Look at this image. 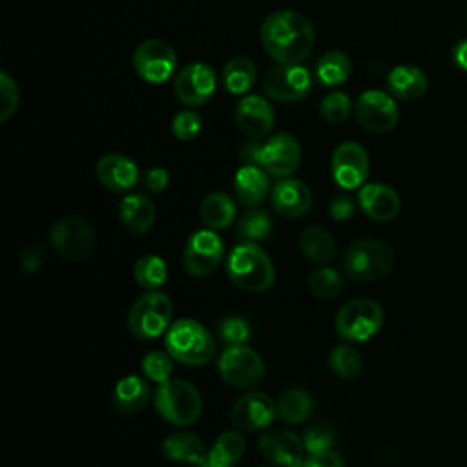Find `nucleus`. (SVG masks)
<instances>
[{"label":"nucleus","mask_w":467,"mask_h":467,"mask_svg":"<svg viewBox=\"0 0 467 467\" xmlns=\"http://www.w3.org/2000/svg\"><path fill=\"white\" fill-rule=\"evenodd\" d=\"M95 232L91 224L78 215H66L53 223L49 243L53 250L67 261H86L95 250Z\"/></svg>","instance_id":"obj_8"},{"label":"nucleus","mask_w":467,"mask_h":467,"mask_svg":"<svg viewBox=\"0 0 467 467\" xmlns=\"http://www.w3.org/2000/svg\"><path fill=\"white\" fill-rule=\"evenodd\" d=\"M259 452L277 467H299L303 463V438L285 429H272L259 436Z\"/></svg>","instance_id":"obj_16"},{"label":"nucleus","mask_w":467,"mask_h":467,"mask_svg":"<svg viewBox=\"0 0 467 467\" xmlns=\"http://www.w3.org/2000/svg\"><path fill=\"white\" fill-rule=\"evenodd\" d=\"M319 113L327 122L332 124H339L343 120H347L348 113H350V99L347 93L343 91H332L328 93L319 106Z\"/></svg>","instance_id":"obj_41"},{"label":"nucleus","mask_w":467,"mask_h":467,"mask_svg":"<svg viewBox=\"0 0 467 467\" xmlns=\"http://www.w3.org/2000/svg\"><path fill=\"white\" fill-rule=\"evenodd\" d=\"M230 416L239 431H259L274 421L277 403L265 392H248L234 403Z\"/></svg>","instance_id":"obj_17"},{"label":"nucleus","mask_w":467,"mask_h":467,"mask_svg":"<svg viewBox=\"0 0 467 467\" xmlns=\"http://www.w3.org/2000/svg\"><path fill=\"white\" fill-rule=\"evenodd\" d=\"M226 272L235 286L246 292H265L274 285L275 268L268 254L254 241H243L228 255Z\"/></svg>","instance_id":"obj_2"},{"label":"nucleus","mask_w":467,"mask_h":467,"mask_svg":"<svg viewBox=\"0 0 467 467\" xmlns=\"http://www.w3.org/2000/svg\"><path fill=\"white\" fill-rule=\"evenodd\" d=\"M368 175V155L359 142L345 140L332 153V177L345 188H361Z\"/></svg>","instance_id":"obj_15"},{"label":"nucleus","mask_w":467,"mask_h":467,"mask_svg":"<svg viewBox=\"0 0 467 467\" xmlns=\"http://www.w3.org/2000/svg\"><path fill=\"white\" fill-rule=\"evenodd\" d=\"M217 330H219V337L226 345H243L250 337V325H248V321L243 319L241 316H235V314L224 316L219 321Z\"/></svg>","instance_id":"obj_40"},{"label":"nucleus","mask_w":467,"mask_h":467,"mask_svg":"<svg viewBox=\"0 0 467 467\" xmlns=\"http://www.w3.org/2000/svg\"><path fill=\"white\" fill-rule=\"evenodd\" d=\"M387 86L394 97L401 100H416L427 91L429 78L423 69L403 64V66H396L389 73Z\"/></svg>","instance_id":"obj_26"},{"label":"nucleus","mask_w":467,"mask_h":467,"mask_svg":"<svg viewBox=\"0 0 467 467\" xmlns=\"http://www.w3.org/2000/svg\"><path fill=\"white\" fill-rule=\"evenodd\" d=\"M312 78L301 64H277L263 77V91L275 102H294L308 95Z\"/></svg>","instance_id":"obj_11"},{"label":"nucleus","mask_w":467,"mask_h":467,"mask_svg":"<svg viewBox=\"0 0 467 467\" xmlns=\"http://www.w3.org/2000/svg\"><path fill=\"white\" fill-rule=\"evenodd\" d=\"M44 255H46V254H44V248H42L40 243H29V244H26V246L20 250V254H18V261H20L22 270L27 272V274L36 272V270L42 266L44 259H46Z\"/></svg>","instance_id":"obj_44"},{"label":"nucleus","mask_w":467,"mask_h":467,"mask_svg":"<svg viewBox=\"0 0 467 467\" xmlns=\"http://www.w3.org/2000/svg\"><path fill=\"white\" fill-rule=\"evenodd\" d=\"M398 106L394 99L381 89L363 91L356 100V119L361 128L372 133H387L398 124Z\"/></svg>","instance_id":"obj_13"},{"label":"nucleus","mask_w":467,"mask_h":467,"mask_svg":"<svg viewBox=\"0 0 467 467\" xmlns=\"http://www.w3.org/2000/svg\"><path fill=\"white\" fill-rule=\"evenodd\" d=\"M234 122L243 135L261 139L274 128V109L266 99L259 95H246L235 106Z\"/></svg>","instance_id":"obj_19"},{"label":"nucleus","mask_w":467,"mask_h":467,"mask_svg":"<svg viewBox=\"0 0 467 467\" xmlns=\"http://www.w3.org/2000/svg\"><path fill=\"white\" fill-rule=\"evenodd\" d=\"M255 75V64L248 57H234L224 64L221 78L228 93L243 95L254 86Z\"/></svg>","instance_id":"obj_31"},{"label":"nucleus","mask_w":467,"mask_h":467,"mask_svg":"<svg viewBox=\"0 0 467 467\" xmlns=\"http://www.w3.org/2000/svg\"><path fill=\"white\" fill-rule=\"evenodd\" d=\"M299 467H345V460L339 452L328 449L310 454Z\"/></svg>","instance_id":"obj_45"},{"label":"nucleus","mask_w":467,"mask_h":467,"mask_svg":"<svg viewBox=\"0 0 467 467\" xmlns=\"http://www.w3.org/2000/svg\"><path fill=\"white\" fill-rule=\"evenodd\" d=\"M312 193L299 179H283L272 188V206L275 212L288 219H297L308 212Z\"/></svg>","instance_id":"obj_22"},{"label":"nucleus","mask_w":467,"mask_h":467,"mask_svg":"<svg viewBox=\"0 0 467 467\" xmlns=\"http://www.w3.org/2000/svg\"><path fill=\"white\" fill-rule=\"evenodd\" d=\"M334 441H336V431H334L332 425H328V423H325V421H319V423L310 425V427L305 431V434H303L305 449H306L310 454L332 449Z\"/></svg>","instance_id":"obj_39"},{"label":"nucleus","mask_w":467,"mask_h":467,"mask_svg":"<svg viewBox=\"0 0 467 467\" xmlns=\"http://www.w3.org/2000/svg\"><path fill=\"white\" fill-rule=\"evenodd\" d=\"M235 217V202L224 192H212L201 202V219L212 230L228 228Z\"/></svg>","instance_id":"obj_30"},{"label":"nucleus","mask_w":467,"mask_h":467,"mask_svg":"<svg viewBox=\"0 0 467 467\" xmlns=\"http://www.w3.org/2000/svg\"><path fill=\"white\" fill-rule=\"evenodd\" d=\"M99 182L109 192H126L139 179L137 164L122 153H106L95 166Z\"/></svg>","instance_id":"obj_20"},{"label":"nucleus","mask_w":467,"mask_h":467,"mask_svg":"<svg viewBox=\"0 0 467 467\" xmlns=\"http://www.w3.org/2000/svg\"><path fill=\"white\" fill-rule=\"evenodd\" d=\"M246 451L244 436L239 431H224L217 436L201 467H234Z\"/></svg>","instance_id":"obj_28"},{"label":"nucleus","mask_w":467,"mask_h":467,"mask_svg":"<svg viewBox=\"0 0 467 467\" xmlns=\"http://www.w3.org/2000/svg\"><path fill=\"white\" fill-rule=\"evenodd\" d=\"M217 86V75L212 66L204 62H192L184 66L173 82V93L184 106L206 104Z\"/></svg>","instance_id":"obj_14"},{"label":"nucleus","mask_w":467,"mask_h":467,"mask_svg":"<svg viewBox=\"0 0 467 467\" xmlns=\"http://www.w3.org/2000/svg\"><path fill=\"white\" fill-rule=\"evenodd\" d=\"M299 248H301V254L308 261L321 265V266L332 263L336 257V252H337L336 239L323 226L305 228L299 235Z\"/></svg>","instance_id":"obj_29"},{"label":"nucleus","mask_w":467,"mask_h":467,"mask_svg":"<svg viewBox=\"0 0 467 467\" xmlns=\"http://www.w3.org/2000/svg\"><path fill=\"white\" fill-rule=\"evenodd\" d=\"M20 100L16 82L5 73H0V120L5 122L16 109Z\"/></svg>","instance_id":"obj_43"},{"label":"nucleus","mask_w":467,"mask_h":467,"mask_svg":"<svg viewBox=\"0 0 467 467\" xmlns=\"http://www.w3.org/2000/svg\"><path fill=\"white\" fill-rule=\"evenodd\" d=\"M173 316V303L168 294L161 290H148L142 294L128 312V330L139 339H155L170 328Z\"/></svg>","instance_id":"obj_6"},{"label":"nucleus","mask_w":467,"mask_h":467,"mask_svg":"<svg viewBox=\"0 0 467 467\" xmlns=\"http://www.w3.org/2000/svg\"><path fill=\"white\" fill-rule=\"evenodd\" d=\"M345 286L343 275L330 268V266H319L308 275V288L317 299H334L341 294Z\"/></svg>","instance_id":"obj_35"},{"label":"nucleus","mask_w":467,"mask_h":467,"mask_svg":"<svg viewBox=\"0 0 467 467\" xmlns=\"http://www.w3.org/2000/svg\"><path fill=\"white\" fill-rule=\"evenodd\" d=\"M162 454L175 463L201 467L206 458L204 441L193 432H173L164 438Z\"/></svg>","instance_id":"obj_23"},{"label":"nucleus","mask_w":467,"mask_h":467,"mask_svg":"<svg viewBox=\"0 0 467 467\" xmlns=\"http://www.w3.org/2000/svg\"><path fill=\"white\" fill-rule=\"evenodd\" d=\"M312 398L303 389H286L277 398V416L285 423H301L312 410Z\"/></svg>","instance_id":"obj_32"},{"label":"nucleus","mask_w":467,"mask_h":467,"mask_svg":"<svg viewBox=\"0 0 467 467\" xmlns=\"http://www.w3.org/2000/svg\"><path fill=\"white\" fill-rule=\"evenodd\" d=\"M223 259V241L221 237L210 230L193 232L182 252V263L190 275L204 277L210 275Z\"/></svg>","instance_id":"obj_12"},{"label":"nucleus","mask_w":467,"mask_h":467,"mask_svg":"<svg viewBox=\"0 0 467 467\" xmlns=\"http://www.w3.org/2000/svg\"><path fill=\"white\" fill-rule=\"evenodd\" d=\"M155 409L171 425L188 427L195 423L202 410L199 390L184 379L170 378L155 389Z\"/></svg>","instance_id":"obj_5"},{"label":"nucleus","mask_w":467,"mask_h":467,"mask_svg":"<svg viewBox=\"0 0 467 467\" xmlns=\"http://www.w3.org/2000/svg\"><path fill=\"white\" fill-rule=\"evenodd\" d=\"M330 368L341 379H354L363 368L359 352L350 345H336L330 352Z\"/></svg>","instance_id":"obj_36"},{"label":"nucleus","mask_w":467,"mask_h":467,"mask_svg":"<svg viewBox=\"0 0 467 467\" xmlns=\"http://www.w3.org/2000/svg\"><path fill=\"white\" fill-rule=\"evenodd\" d=\"M133 277L139 286H142L146 290H157L161 285H164V281L168 277V268H166L164 259H161L155 254L142 255L135 263Z\"/></svg>","instance_id":"obj_34"},{"label":"nucleus","mask_w":467,"mask_h":467,"mask_svg":"<svg viewBox=\"0 0 467 467\" xmlns=\"http://www.w3.org/2000/svg\"><path fill=\"white\" fill-rule=\"evenodd\" d=\"M358 201L361 210L378 223H387L394 219L401 208L400 195L394 188L383 182H368L359 188Z\"/></svg>","instance_id":"obj_21"},{"label":"nucleus","mask_w":467,"mask_h":467,"mask_svg":"<svg viewBox=\"0 0 467 467\" xmlns=\"http://www.w3.org/2000/svg\"><path fill=\"white\" fill-rule=\"evenodd\" d=\"M168 182H170V175H168V171H166L164 168H161V166L150 168V170L146 171V175H144V186H146L148 192H151V193H161V192H164L166 186H168Z\"/></svg>","instance_id":"obj_46"},{"label":"nucleus","mask_w":467,"mask_h":467,"mask_svg":"<svg viewBox=\"0 0 467 467\" xmlns=\"http://www.w3.org/2000/svg\"><path fill=\"white\" fill-rule=\"evenodd\" d=\"M119 215L122 226L128 232L142 235L150 232L155 223V206L148 197L140 193H130L120 201Z\"/></svg>","instance_id":"obj_25"},{"label":"nucleus","mask_w":467,"mask_h":467,"mask_svg":"<svg viewBox=\"0 0 467 467\" xmlns=\"http://www.w3.org/2000/svg\"><path fill=\"white\" fill-rule=\"evenodd\" d=\"M221 378L235 389H250L263 381L265 363L246 345H228L219 358Z\"/></svg>","instance_id":"obj_9"},{"label":"nucleus","mask_w":467,"mask_h":467,"mask_svg":"<svg viewBox=\"0 0 467 467\" xmlns=\"http://www.w3.org/2000/svg\"><path fill=\"white\" fill-rule=\"evenodd\" d=\"M148 383L137 374L124 376L113 390V405L120 414L131 416L140 412L148 403Z\"/></svg>","instance_id":"obj_27"},{"label":"nucleus","mask_w":467,"mask_h":467,"mask_svg":"<svg viewBox=\"0 0 467 467\" xmlns=\"http://www.w3.org/2000/svg\"><path fill=\"white\" fill-rule=\"evenodd\" d=\"M259 35L266 53L279 64H301L314 47L310 20L292 9L268 15Z\"/></svg>","instance_id":"obj_1"},{"label":"nucleus","mask_w":467,"mask_h":467,"mask_svg":"<svg viewBox=\"0 0 467 467\" xmlns=\"http://www.w3.org/2000/svg\"><path fill=\"white\" fill-rule=\"evenodd\" d=\"M301 162V148L294 135L275 133L261 150V168L275 177H288Z\"/></svg>","instance_id":"obj_18"},{"label":"nucleus","mask_w":467,"mask_h":467,"mask_svg":"<svg viewBox=\"0 0 467 467\" xmlns=\"http://www.w3.org/2000/svg\"><path fill=\"white\" fill-rule=\"evenodd\" d=\"M173 358L162 350H151L148 352L144 358H142V363H140V368L144 372V376L151 381H157V383H162L166 379H170V374H171V368H173Z\"/></svg>","instance_id":"obj_38"},{"label":"nucleus","mask_w":467,"mask_h":467,"mask_svg":"<svg viewBox=\"0 0 467 467\" xmlns=\"http://www.w3.org/2000/svg\"><path fill=\"white\" fill-rule=\"evenodd\" d=\"M272 232V219L263 210H248L237 223V237L243 241H263Z\"/></svg>","instance_id":"obj_37"},{"label":"nucleus","mask_w":467,"mask_h":467,"mask_svg":"<svg viewBox=\"0 0 467 467\" xmlns=\"http://www.w3.org/2000/svg\"><path fill=\"white\" fill-rule=\"evenodd\" d=\"M202 130V119L197 111H179L171 120V133L181 140H193Z\"/></svg>","instance_id":"obj_42"},{"label":"nucleus","mask_w":467,"mask_h":467,"mask_svg":"<svg viewBox=\"0 0 467 467\" xmlns=\"http://www.w3.org/2000/svg\"><path fill=\"white\" fill-rule=\"evenodd\" d=\"M259 467H268V465H259Z\"/></svg>","instance_id":"obj_50"},{"label":"nucleus","mask_w":467,"mask_h":467,"mask_svg":"<svg viewBox=\"0 0 467 467\" xmlns=\"http://www.w3.org/2000/svg\"><path fill=\"white\" fill-rule=\"evenodd\" d=\"M394 250L379 239H359L352 243L341 259L343 274L358 283L385 277L394 268Z\"/></svg>","instance_id":"obj_4"},{"label":"nucleus","mask_w":467,"mask_h":467,"mask_svg":"<svg viewBox=\"0 0 467 467\" xmlns=\"http://www.w3.org/2000/svg\"><path fill=\"white\" fill-rule=\"evenodd\" d=\"M268 175L266 170L255 164H244L237 170L234 177V192L241 204L252 208L257 206L268 192Z\"/></svg>","instance_id":"obj_24"},{"label":"nucleus","mask_w":467,"mask_h":467,"mask_svg":"<svg viewBox=\"0 0 467 467\" xmlns=\"http://www.w3.org/2000/svg\"><path fill=\"white\" fill-rule=\"evenodd\" d=\"M164 345L175 361L190 367L208 363L217 350L213 336L195 319H179L170 325Z\"/></svg>","instance_id":"obj_3"},{"label":"nucleus","mask_w":467,"mask_h":467,"mask_svg":"<svg viewBox=\"0 0 467 467\" xmlns=\"http://www.w3.org/2000/svg\"><path fill=\"white\" fill-rule=\"evenodd\" d=\"M131 62L142 80L150 84H161L173 75L177 66V53L166 40L148 38L135 47Z\"/></svg>","instance_id":"obj_10"},{"label":"nucleus","mask_w":467,"mask_h":467,"mask_svg":"<svg viewBox=\"0 0 467 467\" xmlns=\"http://www.w3.org/2000/svg\"><path fill=\"white\" fill-rule=\"evenodd\" d=\"M261 150H263V144L255 142V140H250V142H244L239 150V157L244 164H255V166H261Z\"/></svg>","instance_id":"obj_48"},{"label":"nucleus","mask_w":467,"mask_h":467,"mask_svg":"<svg viewBox=\"0 0 467 467\" xmlns=\"http://www.w3.org/2000/svg\"><path fill=\"white\" fill-rule=\"evenodd\" d=\"M350 58L347 53L332 49L327 51L316 64V75L321 84L325 86H337L343 84L350 75Z\"/></svg>","instance_id":"obj_33"},{"label":"nucleus","mask_w":467,"mask_h":467,"mask_svg":"<svg viewBox=\"0 0 467 467\" xmlns=\"http://www.w3.org/2000/svg\"><path fill=\"white\" fill-rule=\"evenodd\" d=\"M454 62L458 67L467 71V38L458 42L454 47Z\"/></svg>","instance_id":"obj_49"},{"label":"nucleus","mask_w":467,"mask_h":467,"mask_svg":"<svg viewBox=\"0 0 467 467\" xmlns=\"http://www.w3.org/2000/svg\"><path fill=\"white\" fill-rule=\"evenodd\" d=\"M354 213V202L348 195H336L330 201V217L336 221H347Z\"/></svg>","instance_id":"obj_47"},{"label":"nucleus","mask_w":467,"mask_h":467,"mask_svg":"<svg viewBox=\"0 0 467 467\" xmlns=\"http://www.w3.org/2000/svg\"><path fill=\"white\" fill-rule=\"evenodd\" d=\"M383 308L378 301L359 297L345 303L336 316V332L345 341L361 343L370 339L383 327Z\"/></svg>","instance_id":"obj_7"}]
</instances>
